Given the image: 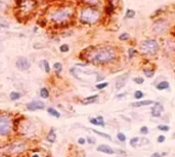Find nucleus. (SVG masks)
I'll list each match as a JSON object with an SVG mask.
<instances>
[{
    "label": "nucleus",
    "mask_w": 175,
    "mask_h": 157,
    "mask_svg": "<svg viewBox=\"0 0 175 157\" xmlns=\"http://www.w3.org/2000/svg\"><path fill=\"white\" fill-rule=\"evenodd\" d=\"M74 16V10L70 6H59L49 14L50 21L56 25H63L68 23Z\"/></svg>",
    "instance_id": "obj_1"
},
{
    "label": "nucleus",
    "mask_w": 175,
    "mask_h": 157,
    "mask_svg": "<svg viewBox=\"0 0 175 157\" xmlns=\"http://www.w3.org/2000/svg\"><path fill=\"white\" fill-rule=\"evenodd\" d=\"M116 58V52L112 47H103L91 54L90 60L94 64H107Z\"/></svg>",
    "instance_id": "obj_2"
},
{
    "label": "nucleus",
    "mask_w": 175,
    "mask_h": 157,
    "mask_svg": "<svg viewBox=\"0 0 175 157\" xmlns=\"http://www.w3.org/2000/svg\"><path fill=\"white\" fill-rule=\"evenodd\" d=\"M101 18L99 10L94 7H85L80 12L79 19L85 24H94Z\"/></svg>",
    "instance_id": "obj_3"
},
{
    "label": "nucleus",
    "mask_w": 175,
    "mask_h": 157,
    "mask_svg": "<svg viewBox=\"0 0 175 157\" xmlns=\"http://www.w3.org/2000/svg\"><path fill=\"white\" fill-rule=\"evenodd\" d=\"M140 49H141V52L145 54H154L159 50V44H158V42H157L156 40L147 39L141 42Z\"/></svg>",
    "instance_id": "obj_4"
},
{
    "label": "nucleus",
    "mask_w": 175,
    "mask_h": 157,
    "mask_svg": "<svg viewBox=\"0 0 175 157\" xmlns=\"http://www.w3.org/2000/svg\"><path fill=\"white\" fill-rule=\"evenodd\" d=\"M11 122L6 116H0V136H6L9 134Z\"/></svg>",
    "instance_id": "obj_5"
},
{
    "label": "nucleus",
    "mask_w": 175,
    "mask_h": 157,
    "mask_svg": "<svg viewBox=\"0 0 175 157\" xmlns=\"http://www.w3.org/2000/svg\"><path fill=\"white\" fill-rule=\"evenodd\" d=\"M16 67L21 71H27L30 69L31 63L25 56H20V58H18V60L16 62Z\"/></svg>",
    "instance_id": "obj_6"
},
{
    "label": "nucleus",
    "mask_w": 175,
    "mask_h": 157,
    "mask_svg": "<svg viewBox=\"0 0 175 157\" xmlns=\"http://www.w3.org/2000/svg\"><path fill=\"white\" fill-rule=\"evenodd\" d=\"M45 108V103L40 100H36V101H32L30 103L27 104V109L29 111H36V110H42Z\"/></svg>",
    "instance_id": "obj_7"
},
{
    "label": "nucleus",
    "mask_w": 175,
    "mask_h": 157,
    "mask_svg": "<svg viewBox=\"0 0 175 157\" xmlns=\"http://www.w3.org/2000/svg\"><path fill=\"white\" fill-rule=\"evenodd\" d=\"M128 78H129V73H125L123 75H120L119 77H117L116 84H115L117 90H120V89L123 88V87L126 85V82L127 80H128Z\"/></svg>",
    "instance_id": "obj_8"
},
{
    "label": "nucleus",
    "mask_w": 175,
    "mask_h": 157,
    "mask_svg": "<svg viewBox=\"0 0 175 157\" xmlns=\"http://www.w3.org/2000/svg\"><path fill=\"white\" fill-rule=\"evenodd\" d=\"M164 112V107L162 104L160 103H155V106L152 108V116L155 118L161 117L162 113Z\"/></svg>",
    "instance_id": "obj_9"
},
{
    "label": "nucleus",
    "mask_w": 175,
    "mask_h": 157,
    "mask_svg": "<svg viewBox=\"0 0 175 157\" xmlns=\"http://www.w3.org/2000/svg\"><path fill=\"white\" fill-rule=\"evenodd\" d=\"M96 150L98 152H103L105 154H109V155H112L115 153L114 149L112 147H110L109 145H105V144H101V145H98L97 148H96Z\"/></svg>",
    "instance_id": "obj_10"
},
{
    "label": "nucleus",
    "mask_w": 175,
    "mask_h": 157,
    "mask_svg": "<svg viewBox=\"0 0 175 157\" xmlns=\"http://www.w3.org/2000/svg\"><path fill=\"white\" fill-rule=\"evenodd\" d=\"M152 104H155V102L152 101V100H145V101L134 102V103L131 104V107H133V108H138V107H141V106H149V105H152Z\"/></svg>",
    "instance_id": "obj_11"
},
{
    "label": "nucleus",
    "mask_w": 175,
    "mask_h": 157,
    "mask_svg": "<svg viewBox=\"0 0 175 157\" xmlns=\"http://www.w3.org/2000/svg\"><path fill=\"white\" fill-rule=\"evenodd\" d=\"M97 100H98V94H93V96H90V97L85 98L81 103H82V105H90V104L95 103Z\"/></svg>",
    "instance_id": "obj_12"
},
{
    "label": "nucleus",
    "mask_w": 175,
    "mask_h": 157,
    "mask_svg": "<svg viewBox=\"0 0 175 157\" xmlns=\"http://www.w3.org/2000/svg\"><path fill=\"white\" fill-rule=\"evenodd\" d=\"M46 140L49 142V143H54V142H55L56 134L54 133V128L50 129V131H49L48 135H47V137H46Z\"/></svg>",
    "instance_id": "obj_13"
},
{
    "label": "nucleus",
    "mask_w": 175,
    "mask_h": 157,
    "mask_svg": "<svg viewBox=\"0 0 175 157\" xmlns=\"http://www.w3.org/2000/svg\"><path fill=\"white\" fill-rule=\"evenodd\" d=\"M169 86H170V84H169L168 81H162L160 82V83H158V84L156 85L157 89H159V90H164V89H168Z\"/></svg>",
    "instance_id": "obj_14"
},
{
    "label": "nucleus",
    "mask_w": 175,
    "mask_h": 157,
    "mask_svg": "<svg viewBox=\"0 0 175 157\" xmlns=\"http://www.w3.org/2000/svg\"><path fill=\"white\" fill-rule=\"evenodd\" d=\"M47 112L50 116H53V117H61V113L58 112L57 110H55L54 108H47Z\"/></svg>",
    "instance_id": "obj_15"
},
{
    "label": "nucleus",
    "mask_w": 175,
    "mask_h": 157,
    "mask_svg": "<svg viewBox=\"0 0 175 157\" xmlns=\"http://www.w3.org/2000/svg\"><path fill=\"white\" fill-rule=\"evenodd\" d=\"M40 97H41L42 99L49 98V92L46 87H42V88L40 89Z\"/></svg>",
    "instance_id": "obj_16"
},
{
    "label": "nucleus",
    "mask_w": 175,
    "mask_h": 157,
    "mask_svg": "<svg viewBox=\"0 0 175 157\" xmlns=\"http://www.w3.org/2000/svg\"><path fill=\"white\" fill-rule=\"evenodd\" d=\"M21 97H22V94H20L19 92H11L9 94V98L11 101H16V100H19Z\"/></svg>",
    "instance_id": "obj_17"
},
{
    "label": "nucleus",
    "mask_w": 175,
    "mask_h": 157,
    "mask_svg": "<svg viewBox=\"0 0 175 157\" xmlns=\"http://www.w3.org/2000/svg\"><path fill=\"white\" fill-rule=\"evenodd\" d=\"M138 143H139V138H137V137H134V138H132L130 140V142H129V144H130V146L132 148H136V147H137Z\"/></svg>",
    "instance_id": "obj_18"
},
{
    "label": "nucleus",
    "mask_w": 175,
    "mask_h": 157,
    "mask_svg": "<svg viewBox=\"0 0 175 157\" xmlns=\"http://www.w3.org/2000/svg\"><path fill=\"white\" fill-rule=\"evenodd\" d=\"M91 130L93 131L94 134H96V135H98V136L103 137V138L107 139V140H110V141H112V138H111V136H109V135H107V134H103V133H101V131H98V130H96V129H91Z\"/></svg>",
    "instance_id": "obj_19"
},
{
    "label": "nucleus",
    "mask_w": 175,
    "mask_h": 157,
    "mask_svg": "<svg viewBox=\"0 0 175 157\" xmlns=\"http://www.w3.org/2000/svg\"><path fill=\"white\" fill-rule=\"evenodd\" d=\"M40 63L43 65V68H44V71L48 74V73H50V66H49V63L46 61V60H43L42 62H40Z\"/></svg>",
    "instance_id": "obj_20"
},
{
    "label": "nucleus",
    "mask_w": 175,
    "mask_h": 157,
    "mask_svg": "<svg viewBox=\"0 0 175 157\" xmlns=\"http://www.w3.org/2000/svg\"><path fill=\"white\" fill-rule=\"evenodd\" d=\"M84 2L90 5H99L101 4V0H84Z\"/></svg>",
    "instance_id": "obj_21"
},
{
    "label": "nucleus",
    "mask_w": 175,
    "mask_h": 157,
    "mask_svg": "<svg viewBox=\"0 0 175 157\" xmlns=\"http://www.w3.org/2000/svg\"><path fill=\"white\" fill-rule=\"evenodd\" d=\"M53 68H54V70H55L56 74H59V72H61V69H63V65H61V63H55L53 65Z\"/></svg>",
    "instance_id": "obj_22"
},
{
    "label": "nucleus",
    "mask_w": 175,
    "mask_h": 157,
    "mask_svg": "<svg viewBox=\"0 0 175 157\" xmlns=\"http://www.w3.org/2000/svg\"><path fill=\"white\" fill-rule=\"evenodd\" d=\"M117 139H118L120 142L124 143V142L126 141V136H125L123 133H118V134H117Z\"/></svg>",
    "instance_id": "obj_23"
},
{
    "label": "nucleus",
    "mask_w": 175,
    "mask_h": 157,
    "mask_svg": "<svg viewBox=\"0 0 175 157\" xmlns=\"http://www.w3.org/2000/svg\"><path fill=\"white\" fill-rule=\"evenodd\" d=\"M143 92H141V90H136L135 92H134V98L136 99V100H140V99L143 98Z\"/></svg>",
    "instance_id": "obj_24"
},
{
    "label": "nucleus",
    "mask_w": 175,
    "mask_h": 157,
    "mask_svg": "<svg viewBox=\"0 0 175 157\" xmlns=\"http://www.w3.org/2000/svg\"><path fill=\"white\" fill-rule=\"evenodd\" d=\"M134 16H135V12L132 10H127L126 12V18H128V19H132V18H134Z\"/></svg>",
    "instance_id": "obj_25"
},
{
    "label": "nucleus",
    "mask_w": 175,
    "mask_h": 157,
    "mask_svg": "<svg viewBox=\"0 0 175 157\" xmlns=\"http://www.w3.org/2000/svg\"><path fill=\"white\" fill-rule=\"evenodd\" d=\"M143 73H145V76H147V77H149V78H152L153 76H154V74H155L154 71L147 70V69H145V70H143Z\"/></svg>",
    "instance_id": "obj_26"
},
{
    "label": "nucleus",
    "mask_w": 175,
    "mask_h": 157,
    "mask_svg": "<svg viewBox=\"0 0 175 157\" xmlns=\"http://www.w3.org/2000/svg\"><path fill=\"white\" fill-rule=\"evenodd\" d=\"M59 50L61 52H68L70 50V47H69L68 44H61V47H59Z\"/></svg>",
    "instance_id": "obj_27"
},
{
    "label": "nucleus",
    "mask_w": 175,
    "mask_h": 157,
    "mask_svg": "<svg viewBox=\"0 0 175 157\" xmlns=\"http://www.w3.org/2000/svg\"><path fill=\"white\" fill-rule=\"evenodd\" d=\"M7 4L4 0H0V12H3V10H6Z\"/></svg>",
    "instance_id": "obj_28"
},
{
    "label": "nucleus",
    "mask_w": 175,
    "mask_h": 157,
    "mask_svg": "<svg viewBox=\"0 0 175 157\" xmlns=\"http://www.w3.org/2000/svg\"><path fill=\"white\" fill-rule=\"evenodd\" d=\"M0 27L1 28H8V24L6 23V21L5 20H3L2 18H0Z\"/></svg>",
    "instance_id": "obj_29"
},
{
    "label": "nucleus",
    "mask_w": 175,
    "mask_h": 157,
    "mask_svg": "<svg viewBox=\"0 0 175 157\" xmlns=\"http://www.w3.org/2000/svg\"><path fill=\"white\" fill-rule=\"evenodd\" d=\"M109 85V83L107 82H103V83H98V84H96V88L97 89H103L105 88V87Z\"/></svg>",
    "instance_id": "obj_30"
},
{
    "label": "nucleus",
    "mask_w": 175,
    "mask_h": 157,
    "mask_svg": "<svg viewBox=\"0 0 175 157\" xmlns=\"http://www.w3.org/2000/svg\"><path fill=\"white\" fill-rule=\"evenodd\" d=\"M133 81L135 82L136 84H143V82H145V79L141 77H135V78H133Z\"/></svg>",
    "instance_id": "obj_31"
},
{
    "label": "nucleus",
    "mask_w": 175,
    "mask_h": 157,
    "mask_svg": "<svg viewBox=\"0 0 175 157\" xmlns=\"http://www.w3.org/2000/svg\"><path fill=\"white\" fill-rule=\"evenodd\" d=\"M96 119H97L99 126H103V127L105 126V120H103V116H97V117H96Z\"/></svg>",
    "instance_id": "obj_32"
},
{
    "label": "nucleus",
    "mask_w": 175,
    "mask_h": 157,
    "mask_svg": "<svg viewBox=\"0 0 175 157\" xmlns=\"http://www.w3.org/2000/svg\"><path fill=\"white\" fill-rule=\"evenodd\" d=\"M139 133L141 135H147L149 134V128L147 126H141L139 129Z\"/></svg>",
    "instance_id": "obj_33"
},
{
    "label": "nucleus",
    "mask_w": 175,
    "mask_h": 157,
    "mask_svg": "<svg viewBox=\"0 0 175 157\" xmlns=\"http://www.w3.org/2000/svg\"><path fill=\"white\" fill-rule=\"evenodd\" d=\"M158 129H160L162 131H168L170 129V127L168 125H158Z\"/></svg>",
    "instance_id": "obj_34"
},
{
    "label": "nucleus",
    "mask_w": 175,
    "mask_h": 157,
    "mask_svg": "<svg viewBox=\"0 0 175 157\" xmlns=\"http://www.w3.org/2000/svg\"><path fill=\"white\" fill-rule=\"evenodd\" d=\"M129 38V35L127 34V33H123V34H121V35L119 36V39L122 40V41H124V40H127Z\"/></svg>",
    "instance_id": "obj_35"
},
{
    "label": "nucleus",
    "mask_w": 175,
    "mask_h": 157,
    "mask_svg": "<svg viewBox=\"0 0 175 157\" xmlns=\"http://www.w3.org/2000/svg\"><path fill=\"white\" fill-rule=\"evenodd\" d=\"M165 140H166V138H165V136H163V135L159 136V137H158V139H157V141H158V143H160V144L164 143V142H165Z\"/></svg>",
    "instance_id": "obj_36"
},
{
    "label": "nucleus",
    "mask_w": 175,
    "mask_h": 157,
    "mask_svg": "<svg viewBox=\"0 0 175 157\" xmlns=\"http://www.w3.org/2000/svg\"><path fill=\"white\" fill-rule=\"evenodd\" d=\"M89 121H90L91 124H93V125H99L98 124V121L96 118H89Z\"/></svg>",
    "instance_id": "obj_37"
},
{
    "label": "nucleus",
    "mask_w": 175,
    "mask_h": 157,
    "mask_svg": "<svg viewBox=\"0 0 175 157\" xmlns=\"http://www.w3.org/2000/svg\"><path fill=\"white\" fill-rule=\"evenodd\" d=\"M86 142H88L89 144H92V145H93V144H95V139L90 138V137H89V138L86 139Z\"/></svg>",
    "instance_id": "obj_38"
},
{
    "label": "nucleus",
    "mask_w": 175,
    "mask_h": 157,
    "mask_svg": "<svg viewBox=\"0 0 175 157\" xmlns=\"http://www.w3.org/2000/svg\"><path fill=\"white\" fill-rule=\"evenodd\" d=\"M78 143H79L80 145H84V144L86 143V140H85L84 138H79L78 139Z\"/></svg>",
    "instance_id": "obj_39"
},
{
    "label": "nucleus",
    "mask_w": 175,
    "mask_h": 157,
    "mask_svg": "<svg viewBox=\"0 0 175 157\" xmlns=\"http://www.w3.org/2000/svg\"><path fill=\"white\" fill-rule=\"evenodd\" d=\"M141 141H143V142L140 143V145H145V144H149V141L147 140V139H143Z\"/></svg>",
    "instance_id": "obj_40"
},
{
    "label": "nucleus",
    "mask_w": 175,
    "mask_h": 157,
    "mask_svg": "<svg viewBox=\"0 0 175 157\" xmlns=\"http://www.w3.org/2000/svg\"><path fill=\"white\" fill-rule=\"evenodd\" d=\"M151 157H162V155L160 154V153H158V152H155V153H153V154L151 155Z\"/></svg>",
    "instance_id": "obj_41"
},
{
    "label": "nucleus",
    "mask_w": 175,
    "mask_h": 157,
    "mask_svg": "<svg viewBox=\"0 0 175 157\" xmlns=\"http://www.w3.org/2000/svg\"><path fill=\"white\" fill-rule=\"evenodd\" d=\"M127 94V92H124V94H118V96L116 97L117 99H122V98H124V97L126 96Z\"/></svg>",
    "instance_id": "obj_42"
},
{
    "label": "nucleus",
    "mask_w": 175,
    "mask_h": 157,
    "mask_svg": "<svg viewBox=\"0 0 175 157\" xmlns=\"http://www.w3.org/2000/svg\"><path fill=\"white\" fill-rule=\"evenodd\" d=\"M128 52H129V56H130V58H132L133 52H135V50H134V49H132V48H130V49L128 50Z\"/></svg>",
    "instance_id": "obj_43"
},
{
    "label": "nucleus",
    "mask_w": 175,
    "mask_h": 157,
    "mask_svg": "<svg viewBox=\"0 0 175 157\" xmlns=\"http://www.w3.org/2000/svg\"><path fill=\"white\" fill-rule=\"evenodd\" d=\"M172 138H173V139H175V133H174V134H173V136H172Z\"/></svg>",
    "instance_id": "obj_44"
},
{
    "label": "nucleus",
    "mask_w": 175,
    "mask_h": 157,
    "mask_svg": "<svg viewBox=\"0 0 175 157\" xmlns=\"http://www.w3.org/2000/svg\"><path fill=\"white\" fill-rule=\"evenodd\" d=\"M32 157H39V156H38V155H33Z\"/></svg>",
    "instance_id": "obj_45"
},
{
    "label": "nucleus",
    "mask_w": 175,
    "mask_h": 157,
    "mask_svg": "<svg viewBox=\"0 0 175 157\" xmlns=\"http://www.w3.org/2000/svg\"><path fill=\"white\" fill-rule=\"evenodd\" d=\"M118 157H120V156H118Z\"/></svg>",
    "instance_id": "obj_46"
}]
</instances>
